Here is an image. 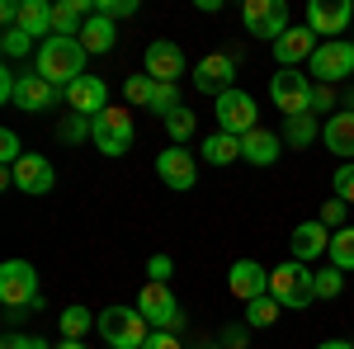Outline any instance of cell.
<instances>
[{
	"label": "cell",
	"instance_id": "45",
	"mask_svg": "<svg viewBox=\"0 0 354 349\" xmlns=\"http://www.w3.org/2000/svg\"><path fill=\"white\" fill-rule=\"evenodd\" d=\"M15 90H19V76L5 66V71H0V104H15Z\"/></svg>",
	"mask_w": 354,
	"mask_h": 349
},
{
	"label": "cell",
	"instance_id": "20",
	"mask_svg": "<svg viewBox=\"0 0 354 349\" xmlns=\"http://www.w3.org/2000/svg\"><path fill=\"white\" fill-rule=\"evenodd\" d=\"M330 227H322V217L317 222H298L293 227V260H302V265H312V260H322L330 250Z\"/></svg>",
	"mask_w": 354,
	"mask_h": 349
},
{
	"label": "cell",
	"instance_id": "43",
	"mask_svg": "<svg viewBox=\"0 0 354 349\" xmlns=\"http://www.w3.org/2000/svg\"><path fill=\"white\" fill-rule=\"evenodd\" d=\"M250 345V326H227V330H222V349H245Z\"/></svg>",
	"mask_w": 354,
	"mask_h": 349
},
{
	"label": "cell",
	"instance_id": "41",
	"mask_svg": "<svg viewBox=\"0 0 354 349\" xmlns=\"http://www.w3.org/2000/svg\"><path fill=\"white\" fill-rule=\"evenodd\" d=\"M345 217H350V203L345 198H326L322 203V227H340Z\"/></svg>",
	"mask_w": 354,
	"mask_h": 349
},
{
	"label": "cell",
	"instance_id": "44",
	"mask_svg": "<svg viewBox=\"0 0 354 349\" xmlns=\"http://www.w3.org/2000/svg\"><path fill=\"white\" fill-rule=\"evenodd\" d=\"M0 349H48V340L43 335H5Z\"/></svg>",
	"mask_w": 354,
	"mask_h": 349
},
{
	"label": "cell",
	"instance_id": "7",
	"mask_svg": "<svg viewBox=\"0 0 354 349\" xmlns=\"http://www.w3.org/2000/svg\"><path fill=\"white\" fill-rule=\"evenodd\" d=\"M241 24L255 33V38H270V48L288 33V5L283 0H245L241 5Z\"/></svg>",
	"mask_w": 354,
	"mask_h": 349
},
{
	"label": "cell",
	"instance_id": "46",
	"mask_svg": "<svg viewBox=\"0 0 354 349\" xmlns=\"http://www.w3.org/2000/svg\"><path fill=\"white\" fill-rule=\"evenodd\" d=\"M142 349H180V335H175V330H151V340Z\"/></svg>",
	"mask_w": 354,
	"mask_h": 349
},
{
	"label": "cell",
	"instance_id": "48",
	"mask_svg": "<svg viewBox=\"0 0 354 349\" xmlns=\"http://www.w3.org/2000/svg\"><path fill=\"white\" fill-rule=\"evenodd\" d=\"M57 349H90L85 340H57Z\"/></svg>",
	"mask_w": 354,
	"mask_h": 349
},
{
	"label": "cell",
	"instance_id": "13",
	"mask_svg": "<svg viewBox=\"0 0 354 349\" xmlns=\"http://www.w3.org/2000/svg\"><path fill=\"white\" fill-rule=\"evenodd\" d=\"M227 288H232V297L236 302H260V297H270V269L255 265V260H236L232 265V274H227Z\"/></svg>",
	"mask_w": 354,
	"mask_h": 349
},
{
	"label": "cell",
	"instance_id": "19",
	"mask_svg": "<svg viewBox=\"0 0 354 349\" xmlns=\"http://www.w3.org/2000/svg\"><path fill=\"white\" fill-rule=\"evenodd\" d=\"M147 76L161 85H175L180 76H185V53H180V43H165V38H156L151 48H147Z\"/></svg>",
	"mask_w": 354,
	"mask_h": 349
},
{
	"label": "cell",
	"instance_id": "21",
	"mask_svg": "<svg viewBox=\"0 0 354 349\" xmlns=\"http://www.w3.org/2000/svg\"><path fill=\"white\" fill-rule=\"evenodd\" d=\"M279 156H283V137L270 133V128H255V133L241 137V161H250V165H274Z\"/></svg>",
	"mask_w": 354,
	"mask_h": 349
},
{
	"label": "cell",
	"instance_id": "27",
	"mask_svg": "<svg viewBox=\"0 0 354 349\" xmlns=\"http://www.w3.org/2000/svg\"><path fill=\"white\" fill-rule=\"evenodd\" d=\"M317 137H322V128H317V113H298V118H283V142H288L293 151L312 147Z\"/></svg>",
	"mask_w": 354,
	"mask_h": 349
},
{
	"label": "cell",
	"instance_id": "29",
	"mask_svg": "<svg viewBox=\"0 0 354 349\" xmlns=\"http://www.w3.org/2000/svg\"><path fill=\"white\" fill-rule=\"evenodd\" d=\"M57 137L66 142V147H81L95 137V118H81V113H66L62 123H57Z\"/></svg>",
	"mask_w": 354,
	"mask_h": 349
},
{
	"label": "cell",
	"instance_id": "5",
	"mask_svg": "<svg viewBox=\"0 0 354 349\" xmlns=\"http://www.w3.org/2000/svg\"><path fill=\"white\" fill-rule=\"evenodd\" d=\"M133 137H137V123H133V113L128 109H104L100 118H95V147L104 151V156H128L133 151Z\"/></svg>",
	"mask_w": 354,
	"mask_h": 349
},
{
	"label": "cell",
	"instance_id": "3",
	"mask_svg": "<svg viewBox=\"0 0 354 349\" xmlns=\"http://www.w3.org/2000/svg\"><path fill=\"white\" fill-rule=\"evenodd\" d=\"M100 335H104V345L109 349H142L151 340V330H147V317L137 312V307H104L100 312Z\"/></svg>",
	"mask_w": 354,
	"mask_h": 349
},
{
	"label": "cell",
	"instance_id": "47",
	"mask_svg": "<svg viewBox=\"0 0 354 349\" xmlns=\"http://www.w3.org/2000/svg\"><path fill=\"white\" fill-rule=\"evenodd\" d=\"M317 349H354V340H322Z\"/></svg>",
	"mask_w": 354,
	"mask_h": 349
},
{
	"label": "cell",
	"instance_id": "16",
	"mask_svg": "<svg viewBox=\"0 0 354 349\" xmlns=\"http://www.w3.org/2000/svg\"><path fill=\"white\" fill-rule=\"evenodd\" d=\"M66 104L71 113H81V118H100L104 109H109V85L104 76H81V81L66 85Z\"/></svg>",
	"mask_w": 354,
	"mask_h": 349
},
{
	"label": "cell",
	"instance_id": "9",
	"mask_svg": "<svg viewBox=\"0 0 354 349\" xmlns=\"http://www.w3.org/2000/svg\"><path fill=\"white\" fill-rule=\"evenodd\" d=\"M307 28H312L317 38L335 43L345 28H354V5L350 0H312V5H307Z\"/></svg>",
	"mask_w": 354,
	"mask_h": 349
},
{
	"label": "cell",
	"instance_id": "42",
	"mask_svg": "<svg viewBox=\"0 0 354 349\" xmlns=\"http://www.w3.org/2000/svg\"><path fill=\"white\" fill-rule=\"evenodd\" d=\"M335 109V85H312V113H330Z\"/></svg>",
	"mask_w": 354,
	"mask_h": 349
},
{
	"label": "cell",
	"instance_id": "40",
	"mask_svg": "<svg viewBox=\"0 0 354 349\" xmlns=\"http://www.w3.org/2000/svg\"><path fill=\"white\" fill-rule=\"evenodd\" d=\"M170 274H175V260H170L165 250L147 260V283H170Z\"/></svg>",
	"mask_w": 354,
	"mask_h": 349
},
{
	"label": "cell",
	"instance_id": "33",
	"mask_svg": "<svg viewBox=\"0 0 354 349\" xmlns=\"http://www.w3.org/2000/svg\"><path fill=\"white\" fill-rule=\"evenodd\" d=\"M165 133H170V147H185L194 137V113L189 109H175V113L165 118Z\"/></svg>",
	"mask_w": 354,
	"mask_h": 349
},
{
	"label": "cell",
	"instance_id": "25",
	"mask_svg": "<svg viewBox=\"0 0 354 349\" xmlns=\"http://www.w3.org/2000/svg\"><path fill=\"white\" fill-rule=\"evenodd\" d=\"M113 43H118V28L113 19H100V15H90L81 28V48L85 53H113Z\"/></svg>",
	"mask_w": 354,
	"mask_h": 349
},
{
	"label": "cell",
	"instance_id": "39",
	"mask_svg": "<svg viewBox=\"0 0 354 349\" xmlns=\"http://www.w3.org/2000/svg\"><path fill=\"white\" fill-rule=\"evenodd\" d=\"M330 189H335V198H345L354 208V161H345L340 170H335V180H330Z\"/></svg>",
	"mask_w": 354,
	"mask_h": 349
},
{
	"label": "cell",
	"instance_id": "8",
	"mask_svg": "<svg viewBox=\"0 0 354 349\" xmlns=\"http://www.w3.org/2000/svg\"><path fill=\"white\" fill-rule=\"evenodd\" d=\"M270 100L283 118L312 113V81L298 76V71H279V76H270Z\"/></svg>",
	"mask_w": 354,
	"mask_h": 349
},
{
	"label": "cell",
	"instance_id": "14",
	"mask_svg": "<svg viewBox=\"0 0 354 349\" xmlns=\"http://www.w3.org/2000/svg\"><path fill=\"white\" fill-rule=\"evenodd\" d=\"M322 43H317V33L307 24H293L279 43H274V62H279V71H298L302 62H312V53H317Z\"/></svg>",
	"mask_w": 354,
	"mask_h": 349
},
{
	"label": "cell",
	"instance_id": "4",
	"mask_svg": "<svg viewBox=\"0 0 354 349\" xmlns=\"http://www.w3.org/2000/svg\"><path fill=\"white\" fill-rule=\"evenodd\" d=\"M0 302L10 312L43 307V297H38V269L28 265V260H5L0 265Z\"/></svg>",
	"mask_w": 354,
	"mask_h": 349
},
{
	"label": "cell",
	"instance_id": "24",
	"mask_svg": "<svg viewBox=\"0 0 354 349\" xmlns=\"http://www.w3.org/2000/svg\"><path fill=\"white\" fill-rule=\"evenodd\" d=\"M15 28H24L28 38H43V43H48V38H53V5H48V0H24Z\"/></svg>",
	"mask_w": 354,
	"mask_h": 349
},
{
	"label": "cell",
	"instance_id": "26",
	"mask_svg": "<svg viewBox=\"0 0 354 349\" xmlns=\"http://www.w3.org/2000/svg\"><path fill=\"white\" fill-rule=\"evenodd\" d=\"M203 161L208 165H232V161H241V137H232V133H213V137H203Z\"/></svg>",
	"mask_w": 354,
	"mask_h": 349
},
{
	"label": "cell",
	"instance_id": "6",
	"mask_svg": "<svg viewBox=\"0 0 354 349\" xmlns=\"http://www.w3.org/2000/svg\"><path fill=\"white\" fill-rule=\"evenodd\" d=\"M312 85H335L354 76V38H335V43H322L312 53Z\"/></svg>",
	"mask_w": 354,
	"mask_h": 349
},
{
	"label": "cell",
	"instance_id": "34",
	"mask_svg": "<svg viewBox=\"0 0 354 349\" xmlns=\"http://www.w3.org/2000/svg\"><path fill=\"white\" fill-rule=\"evenodd\" d=\"M151 113H161V118H170V113H175V109H185L180 104V90H175V85H161L156 81V90H151Z\"/></svg>",
	"mask_w": 354,
	"mask_h": 349
},
{
	"label": "cell",
	"instance_id": "37",
	"mask_svg": "<svg viewBox=\"0 0 354 349\" xmlns=\"http://www.w3.org/2000/svg\"><path fill=\"white\" fill-rule=\"evenodd\" d=\"M95 15L100 19H128V15H137V0H95Z\"/></svg>",
	"mask_w": 354,
	"mask_h": 349
},
{
	"label": "cell",
	"instance_id": "38",
	"mask_svg": "<svg viewBox=\"0 0 354 349\" xmlns=\"http://www.w3.org/2000/svg\"><path fill=\"white\" fill-rule=\"evenodd\" d=\"M0 161H5V170H15V165L24 161V151H19V133H15V128L0 133Z\"/></svg>",
	"mask_w": 354,
	"mask_h": 349
},
{
	"label": "cell",
	"instance_id": "22",
	"mask_svg": "<svg viewBox=\"0 0 354 349\" xmlns=\"http://www.w3.org/2000/svg\"><path fill=\"white\" fill-rule=\"evenodd\" d=\"M90 15H95V0H62V5H53V33L57 38H81Z\"/></svg>",
	"mask_w": 354,
	"mask_h": 349
},
{
	"label": "cell",
	"instance_id": "18",
	"mask_svg": "<svg viewBox=\"0 0 354 349\" xmlns=\"http://www.w3.org/2000/svg\"><path fill=\"white\" fill-rule=\"evenodd\" d=\"M62 100H66V90H57L53 81H43L38 71H33V76H19L15 109H24V113H43V109H57Z\"/></svg>",
	"mask_w": 354,
	"mask_h": 349
},
{
	"label": "cell",
	"instance_id": "36",
	"mask_svg": "<svg viewBox=\"0 0 354 349\" xmlns=\"http://www.w3.org/2000/svg\"><path fill=\"white\" fill-rule=\"evenodd\" d=\"M0 48H5L10 62H15V57H24L28 48H33V38H28L24 28H5V33H0Z\"/></svg>",
	"mask_w": 354,
	"mask_h": 349
},
{
	"label": "cell",
	"instance_id": "15",
	"mask_svg": "<svg viewBox=\"0 0 354 349\" xmlns=\"http://www.w3.org/2000/svg\"><path fill=\"white\" fill-rule=\"evenodd\" d=\"M156 175H161L165 189H194L198 185V161H194V151H185V147H170V151H161L156 156Z\"/></svg>",
	"mask_w": 354,
	"mask_h": 349
},
{
	"label": "cell",
	"instance_id": "2",
	"mask_svg": "<svg viewBox=\"0 0 354 349\" xmlns=\"http://www.w3.org/2000/svg\"><path fill=\"white\" fill-rule=\"evenodd\" d=\"M270 297L283 307V312H302L317 302V288H312V269L302 260H288V265L270 269Z\"/></svg>",
	"mask_w": 354,
	"mask_h": 349
},
{
	"label": "cell",
	"instance_id": "31",
	"mask_svg": "<svg viewBox=\"0 0 354 349\" xmlns=\"http://www.w3.org/2000/svg\"><path fill=\"white\" fill-rule=\"evenodd\" d=\"M312 288H317V302H330V297L345 293V274H340L335 265L317 269V274H312Z\"/></svg>",
	"mask_w": 354,
	"mask_h": 349
},
{
	"label": "cell",
	"instance_id": "10",
	"mask_svg": "<svg viewBox=\"0 0 354 349\" xmlns=\"http://www.w3.org/2000/svg\"><path fill=\"white\" fill-rule=\"evenodd\" d=\"M142 307V317H147V326H156V330H175V326L185 321V312H180V302H175V293L165 288V283H142V297H137Z\"/></svg>",
	"mask_w": 354,
	"mask_h": 349
},
{
	"label": "cell",
	"instance_id": "28",
	"mask_svg": "<svg viewBox=\"0 0 354 349\" xmlns=\"http://www.w3.org/2000/svg\"><path fill=\"white\" fill-rule=\"evenodd\" d=\"M57 326H62V340H85V335L100 326V317H95L90 307H66V312L57 317Z\"/></svg>",
	"mask_w": 354,
	"mask_h": 349
},
{
	"label": "cell",
	"instance_id": "30",
	"mask_svg": "<svg viewBox=\"0 0 354 349\" xmlns=\"http://www.w3.org/2000/svg\"><path fill=\"white\" fill-rule=\"evenodd\" d=\"M330 265L340 269V274L354 269V227H340V232L330 236Z\"/></svg>",
	"mask_w": 354,
	"mask_h": 349
},
{
	"label": "cell",
	"instance_id": "35",
	"mask_svg": "<svg viewBox=\"0 0 354 349\" xmlns=\"http://www.w3.org/2000/svg\"><path fill=\"white\" fill-rule=\"evenodd\" d=\"M151 90H156V81L151 76H128V85H123V95H128V104H151Z\"/></svg>",
	"mask_w": 354,
	"mask_h": 349
},
{
	"label": "cell",
	"instance_id": "23",
	"mask_svg": "<svg viewBox=\"0 0 354 349\" xmlns=\"http://www.w3.org/2000/svg\"><path fill=\"white\" fill-rule=\"evenodd\" d=\"M322 142H326V151L354 161V113H330L326 128H322Z\"/></svg>",
	"mask_w": 354,
	"mask_h": 349
},
{
	"label": "cell",
	"instance_id": "11",
	"mask_svg": "<svg viewBox=\"0 0 354 349\" xmlns=\"http://www.w3.org/2000/svg\"><path fill=\"white\" fill-rule=\"evenodd\" d=\"M255 100L245 95V90H227L218 100V133H232V137H245V133H255L260 123H255Z\"/></svg>",
	"mask_w": 354,
	"mask_h": 349
},
{
	"label": "cell",
	"instance_id": "1",
	"mask_svg": "<svg viewBox=\"0 0 354 349\" xmlns=\"http://www.w3.org/2000/svg\"><path fill=\"white\" fill-rule=\"evenodd\" d=\"M85 48L81 38H48V43H38V62H33V71L43 76V81H53L57 90H66L71 81H81L85 76Z\"/></svg>",
	"mask_w": 354,
	"mask_h": 349
},
{
	"label": "cell",
	"instance_id": "32",
	"mask_svg": "<svg viewBox=\"0 0 354 349\" xmlns=\"http://www.w3.org/2000/svg\"><path fill=\"white\" fill-rule=\"evenodd\" d=\"M279 312H283V307H279L274 297H260V302L245 307V326H250V330H265V326L279 321Z\"/></svg>",
	"mask_w": 354,
	"mask_h": 349
},
{
	"label": "cell",
	"instance_id": "17",
	"mask_svg": "<svg viewBox=\"0 0 354 349\" xmlns=\"http://www.w3.org/2000/svg\"><path fill=\"white\" fill-rule=\"evenodd\" d=\"M10 185L24 189V194H48L57 185V170L48 156H38V151H24V161L10 170Z\"/></svg>",
	"mask_w": 354,
	"mask_h": 349
},
{
	"label": "cell",
	"instance_id": "12",
	"mask_svg": "<svg viewBox=\"0 0 354 349\" xmlns=\"http://www.w3.org/2000/svg\"><path fill=\"white\" fill-rule=\"evenodd\" d=\"M236 57H227V53H213V57H203L198 66H194V90L198 95H213V100H222L227 90H236Z\"/></svg>",
	"mask_w": 354,
	"mask_h": 349
}]
</instances>
